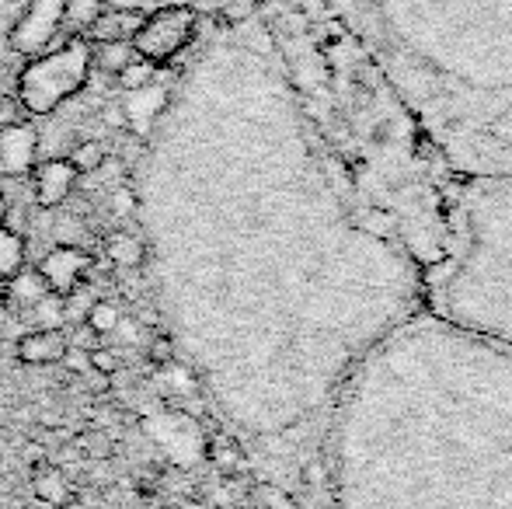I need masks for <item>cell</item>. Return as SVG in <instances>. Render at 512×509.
<instances>
[{
    "label": "cell",
    "instance_id": "6da1fadb",
    "mask_svg": "<svg viewBox=\"0 0 512 509\" xmlns=\"http://www.w3.org/2000/svg\"><path fill=\"white\" fill-rule=\"evenodd\" d=\"M223 346L255 454L290 506L328 509L324 440L356 367L422 311V269L356 196L265 25L234 63Z\"/></svg>",
    "mask_w": 512,
    "mask_h": 509
},
{
    "label": "cell",
    "instance_id": "7a4b0ae2",
    "mask_svg": "<svg viewBox=\"0 0 512 509\" xmlns=\"http://www.w3.org/2000/svg\"><path fill=\"white\" fill-rule=\"evenodd\" d=\"M328 509H512V349L411 314L342 387Z\"/></svg>",
    "mask_w": 512,
    "mask_h": 509
},
{
    "label": "cell",
    "instance_id": "3957f363",
    "mask_svg": "<svg viewBox=\"0 0 512 509\" xmlns=\"http://www.w3.org/2000/svg\"><path fill=\"white\" fill-rule=\"evenodd\" d=\"M262 25L321 147L425 272L443 252L453 171L422 123L324 0H269Z\"/></svg>",
    "mask_w": 512,
    "mask_h": 509
},
{
    "label": "cell",
    "instance_id": "277c9868",
    "mask_svg": "<svg viewBox=\"0 0 512 509\" xmlns=\"http://www.w3.org/2000/svg\"><path fill=\"white\" fill-rule=\"evenodd\" d=\"M453 175H512V0H324Z\"/></svg>",
    "mask_w": 512,
    "mask_h": 509
},
{
    "label": "cell",
    "instance_id": "5b68a950",
    "mask_svg": "<svg viewBox=\"0 0 512 509\" xmlns=\"http://www.w3.org/2000/svg\"><path fill=\"white\" fill-rule=\"evenodd\" d=\"M422 311L512 349V175H453L443 252L422 272Z\"/></svg>",
    "mask_w": 512,
    "mask_h": 509
},
{
    "label": "cell",
    "instance_id": "8992f818",
    "mask_svg": "<svg viewBox=\"0 0 512 509\" xmlns=\"http://www.w3.org/2000/svg\"><path fill=\"white\" fill-rule=\"evenodd\" d=\"M91 70V46L84 39H70L60 53H49L42 60L28 63L18 77L21 109L28 112H53L63 98H70Z\"/></svg>",
    "mask_w": 512,
    "mask_h": 509
},
{
    "label": "cell",
    "instance_id": "52a82bcc",
    "mask_svg": "<svg viewBox=\"0 0 512 509\" xmlns=\"http://www.w3.org/2000/svg\"><path fill=\"white\" fill-rule=\"evenodd\" d=\"M196 35V11L192 7H164V11L143 18V25L136 28V35L129 39L133 53L147 63H168L171 56H178Z\"/></svg>",
    "mask_w": 512,
    "mask_h": 509
},
{
    "label": "cell",
    "instance_id": "ba28073f",
    "mask_svg": "<svg viewBox=\"0 0 512 509\" xmlns=\"http://www.w3.org/2000/svg\"><path fill=\"white\" fill-rule=\"evenodd\" d=\"M63 18H67V0H32L25 18L14 25L11 46L18 53H35V49H42L53 39Z\"/></svg>",
    "mask_w": 512,
    "mask_h": 509
},
{
    "label": "cell",
    "instance_id": "9c48e42d",
    "mask_svg": "<svg viewBox=\"0 0 512 509\" xmlns=\"http://www.w3.org/2000/svg\"><path fill=\"white\" fill-rule=\"evenodd\" d=\"M88 269H91V258L81 245H60L42 258L39 276H42V283L49 286V293H56V297H70V293L81 286V279Z\"/></svg>",
    "mask_w": 512,
    "mask_h": 509
},
{
    "label": "cell",
    "instance_id": "30bf717a",
    "mask_svg": "<svg viewBox=\"0 0 512 509\" xmlns=\"http://www.w3.org/2000/svg\"><path fill=\"white\" fill-rule=\"evenodd\" d=\"M35 157H39V133L28 123H14L0 129V175L21 178L32 171Z\"/></svg>",
    "mask_w": 512,
    "mask_h": 509
},
{
    "label": "cell",
    "instance_id": "8fae6325",
    "mask_svg": "<svg viewBox=\"0 0 512 509\" xmlns=\"http://www.w3.org/2000/svg\"><path fill=\"white\" fill-rule=\"evenodd\" d=\"M67 349L70 339L60 328H35L18 339V360L25 367H49V363H60Z\"/></svg>",
    "mask_w": 512,
    "mask_h": 509
},
{
    "label": "cell",
    "instance_id": "7c38bea8",
    "mask_svg": "<svg viewBox=\"0 0 512 509\" xmlns=\"http://www.w3.org/2000/svg\"><path fill=\"white\" fill-rule=\"evenodd\" d=\"M77 182V171L70 161H46L35 168V199H39L42 206H60L63 199L70 196V189H74Z\"/></svg>",
    "mask_w": 512,
    "mask_h": 509
},
{
    "label": "cell",
    "instance_id": "4fadbf2b",
    "mask_svg": "<svg viewBox=\"0 0 512 509\" xmlns=\"http://www.w3.org/2000/svg\"><path fill=\"white\" fill-rule=\"evenodd\" d=\"M32 492L42 506H53V509L74 503V485H70V478L63 475L60 468H53V464H39V468H35Z\"/></svg>",
    "mask_w": 512,
    "mask_h": 509
},
{
    "label": "cell",
    "instance_id": "5bb4252c",
    "mask_svg": "<svg viewBox=\"0 0 512 509\" xmlns=\"http://www.w3.org/2000/svg\"><path fill=\"white\" fill-rule=\"evenodd\" d=\"M140 25H143V18L133 11H102L88 25V35L95 42H126V39H133Z\"/></svg>",
    "mask_w": 512,
    "mask_h": 509
},
{
    "label": "cell",
    "instance_id": "9a60e30c",
    "mask_svg": "<svg viewBox=\"0 0 512 509\" xmlns=\"http://www.w3.org/2000/svg\"><path fill=\"white\" fill-rule=\"evenodd\" d=\"M105 255L112 258L115 265H122V269H136V265H143V258H147V248H143V241L136 238V234L115 231L112 238L105 241Z\"/></svg>",
    "mask_w": 512,
    "mask_h": 509
},
{
    "label": "cell",
    "instance_id": "2e32d148",
    "mask_svg": "<svg viewBox=\"0 0 512 509\" xmlns=\"http://www.w3.org/2000/svg\"><path fill=\"white\" fill-rule=\"evenodd\" d=\"M25 265V241L11 231L7 224H0V279H14Z\"/></svg>",
    "mask_w": 512,
    "mask_h": 509
},
{
    "label": "cell",
    "instance_id": "e0dca14e",
    "mask_svg": "<svg viewBox=\"0 0 512 509\" xmlns=\"http://www.w3.org/2000/svg\"><path fill=\"white\" fill-rule=\"evenodd\" d=\"M129 60H136L129 42H98V49H91V63H98L108 74H119Z\"/></svg>",
    "mask_w": 512,
    "mask_h": 509
},
{
    "label": "cell",
    "instance_id": "ac0fdd59",
    "mask_svg": "<svg viewBox=\"0 0 512 509\" xmlns=\"http://www.w3.org/2000/svg\"><path fill=\"white\" fill-rule=\"evenodd\" d=\"M49 293V286L42 283L39 272H18L14 279H7V297L21 300V304H39Z\"/></svg>",
    "mask_w": 512,
    "mask_h": 509
},
{
    "label": "cell",
    "instance_id": "d6986e66",
    "mask_svg": "<svg viewBox=\"0 0 512 509\" xmlns=\"http://www.w3.org/2000/svg\"><path fill=\"white\" fill-rule=\"evenodd\" d=\"M67 161L74 164L77 175H88V171H102L105 168L108 150L98 140H88V143H77V150L67 157Z\"/></svg>",
    "mask_w": 512,
    "mask_h": 509
},
{
    "label": "cell",
    "instance_id": "ffe728a7",
    "mask_svg": "<svg viewBox=\"0 0 512 509\" xmlns=\"http://www.w3.org/2000/svg\"><path fill=\"white\" fill-rule=\"evenodd\" d=\"M122 321L119 307L112 304V300H95V304L88 307V325L95 328V335H105V332H115Z\"/></svg>",
    "mask_w": 512,
    "mask_h": 509
},
{
    "label": "cell",
    "instance_id": "44dd1931",
    "mask_svg": "<svg viewBox=\"0 0 512 509\" xmlns=\"http://www.w3.org/2000/svg\"><path fill=\"white\" fill-rule=\"evenodd\" d=\"M35 307V321L39 328H60L63 325V311H67V297H56V293H46Z\"/></svg>",
    "mask_w": 512,
    "mask_h": 509
},
{
    "label": "cell",
    "instance_id": "7402d4cb",
    "mask_svg": "<svg viewBox=\"0 0 512 509\" xmlns=\"http://www.w3.org/2000/svg\"><path fill=\"white\" fill-rule=\"evenodd\" d=\"M154 81V63H147V60H129L126 67L119 70V84L126 91H140V88H147V84Z\"/></svg>",
    "mask_w": 512,
    "mask_h": 509
},
{
    "label": "cell",
    "instance_id": "603a6c76",
    "mask_svg": "<svg viewBox=\"0 0 512 509\" xmlns=\"http://www.w3.org/2000/svg\"><path fill=\"white\" fill-rule=\"evenodd\" d=\"M98 14H102V0H67V18L74 21V25L88 28Z\"/></svg>",
    "mask_w": 512,
    "mask_h": 509
},
{
    "label": "cell",
    "instance_id": "cb8c5ba5",
    "mask_svg": "<svg viewBox=\"0 0 512 509\" xmlns=\"http://www.w3.org/2000/svg\"><path fill=\"white\" fill-rule=\"evenodd\" d=\"M77 447H81L91 461H105V457L112 454V440H108V433H84L81 440H77Z\"/></svg>",
    "mask_w": 512,
    "mask_h": 509
},
{
    "label": "cell",
    "instance_id": "d4e9b609",
    "mask_svg": "<svg viewBox=\"0 0 512 509\" xmlns=\"http://www.w3.org/2000/svg\"><path fill=\"white\" fill-rule=\"evenodd\" d=\"M60 363L67 370H74V374H91V353H88V349H81V346H70L67 353H63Z\"/></svg>",
    "mask_w": 512,
    "mask_h": 509
},
{
    "label": "cell",
    "instance_id": "484cf974",
    "mask_svg": "<svg viewBox=\"0 0 512 509\" xmlns=\"http://www.w3.org/2000/svg\"><path fill=\"white\" fill-rule=\"evenodd\" d=\"M91 370L102 377H112L119 370V356L112 349H91Z\"/></svg>",
    "mask_w": 512,
    "mask_h": 509
},
{
    "label": "cell",
    "instance_id": "4316f807",
    "mask_svg": "<svg viewBox=\"0 0 512 509\" xmlns=\"http://www.w3.org/2000/svg\"><path fill=\"white\" fill-rule=\"evenodd\" d=\"M171 360H175V346H171L168 335H157V339L150 342V363H154V367H168Z\"/></svg>",
    "mask_w": 512,
    "mask_h": 509
},
{
    "label": "cell",
    "instance_id": "83f0119b",
    "mask_svg": "<svg viewBox=\"0 0 512 509\" xmlns=\"http://www.w3.org/2000/svg\"><path fill=\"white\" fill-rule=\"evenodd\" d=\"M21 123V102H14V98H4L0 95V129Z\"/></svg>",
    "mask_w": 512,
    "mask_h": 509
},
{
    "label": "cell",
    "instance_id": "f1b7e54d",
    "mask_svg": "<svg viewBox=\"0 0 512 509\" xmlns=\"http://www.w3.org/2000/svg\"><path fill=\"white\" fill-rule=\"evenodd\" d=\"M4 217H7V199H4V192H0V224H4Z\"/></svg>",
    "mask_w": 512,
    "mask_h": 509
},
{
    "label": "cell",
    "instance_id": "f546056e",
    "mask_svg": "<svg viewBox=\"0 0 512 509\" xmlns=\"http://www.w3.org/2000/svg\"><path fill=\"white\" fill-rule=\"evenodd\" d=\"M4 300H7V283L0 279V307H4Z\"/></svg>",
    "mask_w": 512,
    "mask_h": 509
},
{
    "label": "cell",
    "instance_id": "4dcf8cb0",
    "mask_svg": "<svg viewBox=\"0 0 512 509\" xmlns=\"http://www.w3.org/2000/svg\"><path fill=\"white\" fill-rule=\"evenodd\" d=\"M189 509H206V506H189Z\"/></svg>",
    "mask_w": 512,
    "mask_h": 509
}]
</instances>
